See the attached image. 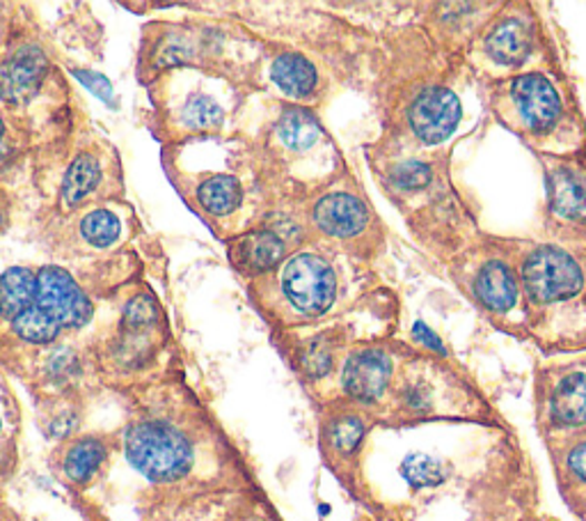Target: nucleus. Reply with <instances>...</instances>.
I'll return each mask as SVG.
<instances>
[{"instance_id":"nucleus-1","label":"nucleus","mask_w":586,"mask_h":521,"mask_svg":"<svg viewBox=\"0 0 586 521\" xmlns=\"http://www.w3.org/2000/svg\"><path fill=\"white\" fill-rule=\"evenodd\" d=\"M465 72V62L437 49L417 23L392 30L374 81L381 133L372 146L394 154L443 150L463 122Z\"/></svg>"},{"instance_id":"nucleus-2","label":"nucleus","mask_w":586,"mask_h":521,"mask_svg":"<svg viewBox=\"0 0 586 521\" xmlns=\"http://www.w3.org/2000/svg\"><path fill=\"white\" fill-rule=\"evenodd\" d=\"M364 157L415 244L437 264L445 267L484 232L469 198L452 178V150L394 154L366 143Z\"/></svg>"},{"instance_id":"nucleus-3","label":"nucleus","mask_w":586,"mask_h":521,"mask_svg":"<svg viewBox=\"0 0 586 521\" xmlns=\"http://www.w3.org/2000/svg\"><path fill=\"white\" fill-rule=\"evenodd\" d=\"M250 292L273 331L327 324L392 294L378 283L372 264L312 241L293 251L275 271L252 281Z\"/></svg>"},{"instance_id":"nucleus-4","label":"nucleus","mask_w":586,"mask_h":521,"mask_svg":"<svg viewBox=\"0 0 586 521\" xmlns=\"http://www.w3.org/2000/svg\"><path fill=\"white\" fill-rule=\"evenodd\" d=\"M518 262L527 340L545 354L586 350V271L577 253L547 239L511 237Z\"/></svg>"},{"instance_id":"nucleus-5","label":"nucleus","mask_w":586,"mask_h":521,"mask_svg":"<svg viewBox=\"0 0 586 521\" xmlns=\"http://www.w3.org/2000/svg\"><path fill=\"white\" fill-rule=\"evenodd\" d=\"M491 116L534 157H568L586 150V116L564 69H545L486 86Z\"/></svg>"},{"instance_id":"nucleus-6","label":"nucleus","mask_w":586,"mask_h":521,"mask_svg":"<svg viewBox=\"0 0 586 521\" xmlns=\"http://www.w3.org/2000/svg\"><path fill=\"white\" fill-rule=\"evenodd\" d=\"M254 157L275 207L301 204L351 168L319 111L289 103H277Z\"/></svg>"},{"instance_id":"nucleus-7","label":"nucleus","mask_w":586,"mask_h":521,"mask_svg":"<svg viewBox=\"0 0 586 521\" xmlns=\"http://www.w3.org/2000/svg\"><path fill=\"white\" fill-rule=\"evenodd\" d=\"M467 74L484 86L545 69H564L553 34L532 3H502L463 56Z\"/></svg>"},{"instance_id":"nucleus-8","label":"nucleus","mask_w":586,"mask_h":521,"mask_svg":"<svg viewBox=\"0 0 586 521\" xmlns=\"http://www.w3.org/2000/svg\"><path fill=\"white\" fill-rule=\"evenodd\" d=\"M445 269L456 290L495 329L527 340L525 299L511 237L482 232Z\"/></svg>"},{"instance_id":"nucleus-9","label":"nucleus","mask_w":586,"mask_h":521,"mask_svg":"<svg viewBox=\"0 0 586 521\" xmlns=\"http://www.w3.org/2000/svg\"><path fill=\"white\" fill-rule=\"evenodd\" d=\"M307 241L357 262H376L387 247V226L378 217L353 168L305 198L299 207Z\"/></svg>"},{"instance_id":"nucleus-10","label":"nucleus","mask_w":586,"mask_h":521,"mask_svg":"<svg viewBox=\"0 0 586 521\" xmlns=\"http://www.w3.org/2000/svg\"><path fill=\"white\" fill-rule=\"evenodd\" d=\"M200 428L163 409H138L122 434L127 464L156 488L189 482L200 462Z\"/></svg>"},{"instance_id":"nucleus-11","label":"nucleus","mask_w":586,"mask_h":521,"mask_svg":"<svg viewBox=\"0 0 586 521\" xmlns=\"http://www.w3.org/2000/svg\"><path fill=\"white\" fill-rule=\"evenodd\" d=\"M543 170L545 239L570 251L586 247V150L568 157H536Z\"/></svg>"},{"instance_id":"nucleus-12","label":"nucleus","mask_w":586,"mask_h":521,"mask_svg":"<svg viewBox=\"0 0 586 521\" xmlns=\"http://www.w3.org/2000/svg\"><path fill=\"white\" fill-rule=\"evenodd\" d=\"M262 69L266 86L277 94L280 103L319 111L333 94V83L303 49L273 44L262 49Z\"/></svg>"},{"instance_id":"nucleus-13","label":"nucleus","mask_w":586,"mask_h":521,"mask_svg":"<svg viewBox=\"0 0 586 521\" xmlns=\"http://www.w3.org/2000/svg\"><path fill=\"white\" fill-rule=\"evenodd\" d=\"M398 340L372 338L353 344L340 363V389L346 402L370 409L381 404L392 389Z\"/></svg>"},{"instance_id":"nucleus-14","label":"nucleus","mask_w":586,"mask_h":521,"mask_svg":"<svg viewBox=\"0 0 586 521\" xmlns=\"http://www.w3.org/2000/svg\"><path fill=\"white\" fill-rule=\"evenodd\" d=\"M538 404L547 430H586V361L545 368L538 377Z\"/></svg>"},{"instance_id":"nucleus-15","label":"nucleus","mask_w":586,"mask_h":521,"mask_svg":"<svg viewBox=\"0 0 586 521\" xmlns=\"http://www.w3.org/2000/svg\"><path fill=\"white\" fill-rule=\"evenodd\" d=\"M502 3H433L422 12L420 28L428 40L445 53L461 58L474 42L476 34L491 21Z\"/></svg>"},{"instance_id":"nucleus-16","label":"nucleus","mask_w":586,"mask_h":521,"mask_svg":"<svg viewBox=\"0 0 586 521\" xmlns=\"http://www.w3.org/2000/svg\"><path fill=\"white\" fill-rule=\"evenodd\" d=\"M32 303L47 312L60 329H83L92 320V303L60 267H44L37 273Z\"/></svg>"},{"instance_id":"nucleus-17","label":"nucleus","mask_w":586,"mask_h":521,"mask_svg":"<svg viewBox=\"0 0 586 521\" xmlns=\"http://www.w3.org/2000/svg\"><path fill=\"white\" fill-rule=\"evenodd\" d=\"M49 72V60L40 47L26 44L14 49L3 64H0V99L8 107H19L26 103L37 88L42 86Z\"/></svg>"},{"instance_id":"nucleus-18","label":"nucleus","mask_w":586,"mask_h":521,"mask_svg":"<svg viewBox=\"0 0 586 521\" xmlns=\"http://www.w3.org/2000/svg\"><path fill=\"white\" fill-rule=\"evenodd\" d=\"M366 432H370V419H366L362 407L346 402V407L333 409L321 425L325 455L340 464L355 460Z\"/></svg>"},{"instance_id":"nucleus-19","label":"nucleus","mask_w":586,"mask_h":521,"mask_svg":"<svg viewBox=\"0 0 586 521\" xmlns=\"http://www.w3.org/2000/svg\"><path fill=\"white\" fill-rule=\"evenodd\" d=\"M113 443L103 434L73 437L60 455V473L73 490H88L105 467Z\"/></svg>"},{"instance_id":"nucleus-20","label":"nucleus","mask_w":586,"mask_h":521,"mask_svg":"<svg viewBox=\"0 0 586 521\" xmlns=\"http://www.w3.org/2000/svg\"><path fill=\"white\" fill-rule=\"evenodd\" d=\"M200 210L215 221H228L245 210L247 189L245 182L232 172H215L198 184L195 191Z\"/></svg>"},{"instance_id":"nucleus-21","label":"nucleus","mask_w":586,"mask_h":521,"mask_svg":"<svg viewBox=\"0 0 586 521\" xmlns=\"http://www.w3.org/2000/svg\"><path fill=\"white\" fill-rule=\"evenodd\" d=\"M225 120L228 109L223 107V101L202 88L191 92L181 109V124L195 133H215L223 129Z\"/></svg>"},{"instance_id":"nucleus-22","label":"nucleus","mask_w":586,"mask_h":521,"mask_svg":"<svg viewBox=\"0 0 586 521\" xmlns=\"http://www.w3.org/2000/svg\"><path fill=\"white\" fill-rule=\"evenodd\" d=\"M37 273L28 267H12L0 275V318L14 320L34 301Z\"/></svg>"},{"instance_id":"nucleus-23","label":"nucleus","mask_w":586,"mask_h":521,"mask_svg":"<svg viewBox=\"0 0 586 521\" xmlns=\"http://www.w3.org/2000/svg\"><path fill=\"white\" fill-rule=\"evenodd\" d=\"M101 163L97 157L92 154H81L77 157L67 170L64 176V184H62V200L67 207H77L81 204L85 198H90V193L99 187L101 182Z\"/></svg>"},{"instance_id":"nucleus-24","label":"nucleus","mask_w":586,"mask_h":521,"mask_svg":"<svg viewBox=\"0 0 586 521\" xmlns=\"http://www.w3.org/2000/svg\"><path fill=\"white\" fill-rule=\"evenodd\" d=\"M12 331L19 340L30 342V344H51L62 333V329L34 303L12 320Z\"/></svg>"},{"instance_id":"nucleus-25","label":"nucleus","mask_w":586,"mask_h":521,"mask_svg":"<svg viewBox=\"0 0 586 521\" xmlns=\"http://www.w3.org/2000/svg\"><path fill=\"white\" fill-rule=\"evenodd\" d=\"M81 234L88 244L97 249L113 247L122 234V221L115 212L110 210H94L83 217L81 221Z\"/></svg>"},{"instance_id":"nucleus-26","label":"nucleus","mask_w":586,"mask_h":521,"mask_svg":"<svg viewBox=\"0 0 586 521\" xmlns=\"http://www.w3.org/2000/svg\"><path fill=\"white\" fill-rule=\"evenodd\" d=\"M161 322V310L152 294L140 292L124 305L122 315V331L129 333H146Z\"/></svg>"},{"instance_id":"nucleus-27","label":"nucleus","mask_w":586,"mask_h":521,"mask_svg":"<svg viewBox=\"0 0 586 521\" xmlns=\"http://www.w3.org/2000/svg\"><path fill=\"white\" fill-rule=\"evenodd\" d=\"M401 473H403V478L408 480L413 490L437 488V484L447 478L445 464L435 458H431V455H424V453H417V455H413L403 462Z\"/></svg>"},{"instance_id":"nucleus-28","label":"nucleus","mask_w":586,"mask_h":521,"mask_svg":"<svg viewBox=\"0 0 586 521\" xmlns=\"http://www.w3.org/2000/svg\"><path fill=\"white\" fill-rule=\"evenodd\" d=\"M562 469L575 488H586V437L566 445L562 455Z\"/></svg>"},{"instance_id":"nucleus-29","label":"nucleus","mask_w":586,"mask_h":521,"mask_svg":"<svg viewBox=\"0 0 586 521\" xmlns=\"http://www.w3.org/2000/svg\"><path fill=\"white\" fill-rule=\"evenodd\" d=\"M10 439V409L6 407V400L0 398V453H3V445Z\"/></svg>"},{"instance_id":"nucleus-30","label":"nucleus","mask_w":586,"mask_h":521,"mask_svg":"<svg viewBox=\"0 0 586 521\" xmlns=\"http://www.w3.org/2000/svg\"><path fill=\"white\" fill-rule=\"evenodd\" d=\"M0 521H21V517H17L10 508L0 505Z\"/></svg>"},{"instance_id":"nucleus-31","label":"nucleus","mask_w":586,"mask_h":521,"mask_svg":"<svg viewBox=\"0 0 586 521\" xmlns=\"http://www.w3.org/2000/svg\"><path fill=\"white\" fill-rule=\"evenodd\" d=\"M575 253H577V258H579V262L584 264V271H586V247L584 249H577Z\"/></svg>"},{"instance_id":"nucleus-32","label":"nucleus","mask_w":586,"mask_h":521,"mask_svg":"<svg viewBox=\"0 0 586 521\" xmlns=\"http://www.w3.org/2000/svg\"><path fill=\"white\" fill-rule=\"evenodd\" d=\"M6 219H8V214H6V210H0V228H3V223H6Z\"/></svg>"},{"instance_id":"nucleus-33","label":"nucleus","mask_w":586,"mask_h":521,"mask_svg":"<svg viewBox=\"0 0 586 521\" xmlns=\"http://www.w3.org/2000/svg\"><path fill=\"white\" fill-rule=\"evenodd\" d=\"M0 138H3V120H0Z\"/></svg>"},{"instance_id":"nucleus-34","label":"nucleus","mask_w":586,"mask_h":521,"mask_svg":"<svg viewBox=\"0 0 586 521\" xmlns=\"http://www.w3.org/2000/svg\"><path fill=\"white\" fill-rule=\"evenodd\" d=\"M241 521H260V519H241Z\"/></svg>"}]
</instances>
